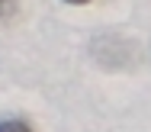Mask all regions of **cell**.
<instances>
[{
    "mask_svg": "<svg viewBox=\"0 0 151 132\" xmlns=\"http://www.w3.org/2000/svg\"><path fill=\"white\" fill-rule=\"evenodd\" d=\"M16 13H19V0H0V26L10 23Z\"/></svg>",
    "mask_w": 151,
    "mask_h": 132,
    "instance_id": "6da1fadb",
    "label": "cell"
},
{
    "mask_svg": "<svg viewBox=\"0 0 151 132\" xmlns=\"http://www.w3.org/2000/svg\"><path fill=\"white\" fill-rule=\"evenodd\" d=\"M64 3H74V6H84V3H90V0H64Z\"/></svg>",
    "mask_w": 151,
    "mask_h": 132,
    "instance_id": "3957f363",
    "label": "cell"
},
{
    "mask_svg": "<svg viewBox=\"0 0 151 132\" xmlns=\"http://www.w3.org/2000/svg\"><path fill=\"white\" fill-rule=\"evenodd\" d=\"M0 132H32V129H29V123H23V119H3Z\"/></svg>",
    "mask_w": 151,
    "mask_h": 132,
    "instance_id": "7a4b0ae2",
    "label": "cell"
}]
</instances>
